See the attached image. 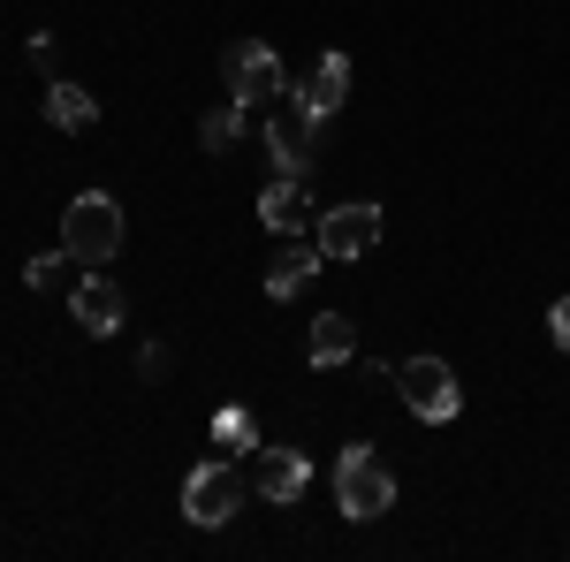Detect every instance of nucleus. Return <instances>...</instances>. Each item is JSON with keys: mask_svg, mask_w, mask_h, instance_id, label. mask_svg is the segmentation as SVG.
I'll list each match as a JSON object with an SVG mask.
<instances>
[{"mask_svg": "<svg viewBox=\"0 0 570 562\" xmlns=\"http://www.w3.org/2000/svg\"><path fill=\"white\" fill-rule=\"evenodd\" d=\"M236 510H244V479H236L228 456H214V464H198V472L183 479V517H190V524L214 532V524H228Z\"/></svg>", "mask_w": 570, "mask_h": 562, "instance_id": "nucleus-6", "label": "nucleus"}, {"mask_svg": "<svg viewBox=\"0 0 570 562\" xmlns=\"http://www.w3.org/2000/svg\"><path fill=\"white\" fill-rule=\"evenodd\" d=\"M305 357L320 365V373H327V365H351L357 357V319L351 312H320L312 335H305Z\"/></svg>", "mask_w": 570, "mask_h": 562, "instance_id": "nucleus-12", "label": "nucleus"}, {"mask_svg": "<svg viewBox=\"0 0 570 562\" xmlns=\"http://www.w3.org/2000/svg\"><path fill=\"white\" fill-rule=\"evenodd\" d=\"M46 122H53V130H91V122H99V99H91L85 85H69V77H53V85H46Z\"/></svg>", "mask_w": 570, "mask_h": 562, "instance_id": "nucleus-14", "label": "nucleus"}, {"mask_svg": "<svg viewBox=\"0 0 570 562\" xmlns=\"http://www.w3.org/2000/svg\"><path fill=\"white\" fill-rule=\"evenodd\" d=\"M289 91H297V107H305L312 122H327V115L351 99V53H335V46H327V53L312 61V77H305V85H289Z\"/></svg>", "mask_w": 570, "mask_h": 562, "instance_id": "nucleus-10", "label": "nucleus"}, {"mask_svg": "<svg viewBox=\"0 0 570 562\" xmlns=\"http://www.w3.org/2000/svg\"><path fill=\"white\" fill-rule=\"evenodd\" d=\"M335 510L351 524H373L395 510V472L373 456V441H351L343 456H335Z\"/></svg>", "mask_w": 570, "mask_h": 562, "instance_id": "nucleus-1", "label": "nucleus"}, {"mask_svg": "<svg viewBox=\"0 0 570 562\" xmlns=\"http://www.w3.org/2000/svg\"><path fill=\"white\" fill-rule=\"evenodd\" d=\"M69 312H77V327H85V335H99V343H107V335L122 327V312H130V304H122V289H115L107 274H77Z\"/></svg>", "mask_w": 570, "mask_h": 562, "instance_id": "nucleus-11", "label": "nucleus"}, {"mask_svg": "<svg viewBox=\"0 0 570 562\" xmlns=\"http://www.w3.org/2000/svg\"><path fill=\"white\" fill-rule=\"evenodd\" d=\"M214 448H220V456H259V426H252L244 403H228V411L214 418Z\"/></svg>", "mask_w": 570, "mask_h": 562, "instance_id": "nucleus-16", "label": "nucleus"}, {"mask_svg": "<svg viewBox=\"0 0 570 562\" xmlns=\"http://www.w3.org/2000/svg\"><path fill=\"white\" fill-rule=\"evenodd\" d=\"M259 220L274 228V236H305L312 220H320V206H312V190H305V175H274L259 190Z\"/></svg>", "mask_w": 570, "mask_h": 562, "instance_id": "nucleus-9", "label": "nucleus"}, {"mask_svg": "<svg viewBox=\"0 0 570 562\" xmlns=\"http://www.w3.org/2000/svg\"><path fill=\"white\" fill-rule=\"evenodd\" d=\"M61 244L77 252V266H107L115 252H122V206H115L107 190L69 198V214H61Z\"/></svg>", "mask_w": 570, "mask_h": 562, "instance_id": "nucleus-3", "label": "nucleus"}, {"mask_svg": "<svg viewBox=\"0 0 570 562\" xmlns=\"http://www.w3.org/2000/svg\"><path fill=\"white\" fill-rule=\"evenodd\" d=\"M23 282L39 289V297H53V289H77V252L61 244V252H39V259L23 266Z\"/></svg>", "mask_w": 570, "mask_h": 562, "instance_id": "nucleus-17", "label": "nucleus"}, {"mask_svg": "<svg viewBox=\"0 0 570 562\" xmlns=\"http://www.w3.org/2000/svg\"><path fill=\"white\" fill-rule=\"evenodd\" d=\"M244 115H252V107H236V99L206 107V115H198V145H206V152H236V137H244Z\"/></svg>", "mask_w": 570, "mask_h": 562, "instance_id": "nucleus-15", "label": "nucleus"}, {"mask_svg": "<svg viewBox=\"0 0 570 562\" xmlns=\"http://www.w3.org/2000/svg\"><path fill=\"white\" fill-rule=\"evenodd\" d=\"M320 274V244H289L282 259L266 266V297L274 304H289V297H305V282Z\"/></svg>", "mask_w": 570, "mask_h": 562, "instance_id": "nucleus-13", "label": "nucleus"}, {"mask_svg": "<svg viewBox=\"0 0 570 562\" xmlns=\"http://www.w3.org/2000/svg\"><path fill=\"white\" fill-rule=\"evenodd\" d=\"M548 335H556V349H570V297L548 304Z\"/></svg>", "mask_w": 570, "mask_h": 562, "instance_id": "nucleus-18", "label": "nucleus"}, {"mask_svg": "<svg viewBox=\"0 0 570 562\" xmlns=\"http://www.w3.org/2000/svg\"><path fill=\"white\" fill-rule=\"evenodd\" d=\"M395 395H403L411 418H426V426H449V418L464 411V388H456L449 357H403V365H395Z\"/></svg>", "mask_w": 570, "mask_h": 562, "instance_id": "nucleus-5", "label": "nucleus"}, {"mask_svg": "<svg viewBox=\"0 0 570 562\" xmlns=\"http://www.w3.org/2000/svg\"><path fill=\"white\" fill-rule=\"evenodd\" d=\"M381 236H389V214H381L373 198H351V206H320V220H312V244H320V259H365Z\"/></svg>", "mask_w": 570, "mask_h": 562, "instance_id": "nucleus-4", "label": "nucleus"}, {"mask_svg": "<svg viewBox=\"0 0 570 562\" xmlns=\"http://www.w3.org/2000/svg\"><path fill=\"white\" fill-rule=\"evenodd\" d=\"M220 85H228L236 107H252V115H259L266 99H282V91H289V69H282V53H274L266 39H236L228 53H220Z\"/></svg>", "mask_w": 570, "mask_h": 562, "instance_id": "nucleus-2", "label": "nucleus"}, {"mask_svg": "<svg viewBox=\"0 0 570 562\" xmlns=\"http://www.w3.org/2000/svg\"><path fill=\"white\" fill-rule=\"evenodd\" d=\"M320 130H327V122H312L305 107H289V115H274V122H266V160H274V175H312V152H320Z\"/></svg>", "mask_w": 570, "mask_h": 562, "instance_id": "nucleus-8", "label": "nucleus"}, {"mask_svg": "<svg viewBox=\"0 0 570 562\" xmlns=\"http://www.w3.org/2000/svg\"><path fill=\"white\" fill-rule=\"evenodd\" d=\"M252 486H259L274 510H289V502L312 486V456H305V448H274V441H259V456H252Z\"/></svg>", "mask_w": 570, "mask_h": 562, "instance_id": "nucleus-7", "label": "nucleus"}]
</instances>
